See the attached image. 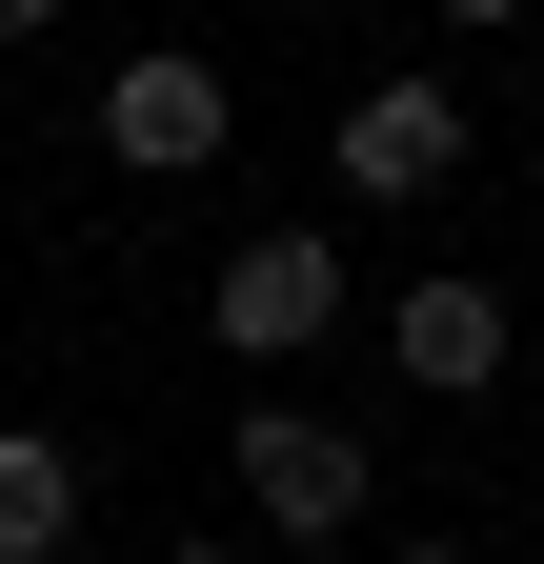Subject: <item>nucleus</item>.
Returning <instances> with one entry per match:
<instances>
[{
    "mask_svg": "<svg viewBox=\"0 0 544 564\" xmlns=\"http://www.w3.org/2000/svg\"><path fill=\"white\" fill-rule=\"evenodd\" d=\"M222 464H242V505L283 524V544H344V524H363V484H383L323 403H242V444H222Z\"/></svg>",
    "mask_w": 544,
    "mask_h": 564,
    "instance_id": "nucleus-1",
    "label": "nucleus"
},
{
    "mask_svg": "<svg viewBox=\"0 0 544 564\" xmlns=\"http://www.w3.org/2000/svg\"><path fill=\"white\" fill-rule=\"evenodd\" d=\"M202 343H242V364L344 343V242H323V223H262V242L222 262V303H202Z\"/></svg>",
    "mask_w": 544,
    "mask_h": 564,
    "instance_id": "nucleus-2",
    "label": "nucleus"
},
{
    "mask_svg": "<svg viewBox=\"0 0 544 564\" xmlns=\"http://www.w3.org/2000/svg\"><path fill=\"white\" fill-rule=\"evenodd\" d=\"M222 61H182V41H142V61H121V82H101V162H142V182H202V162H222Z\"/></svg>",
    "mask_w": 544,
    "mask_h": 564,
    "instance_id": "nucleus-3",
    "label": "nucleus"
},
{
    "mask_svg": "<svg viewBox=\"0 0 544 564\" xmlns=\"http://www.w3.org/2000/svg\"><path fill=\"white\" fill-rule=\"evenodd\" d=\"M504 343H524V323H504V282H464V262L383 303V364L424 383V403H485V383H504Z\"/></svg>",
    "mask_w": 544,
    "mask_h": 564,
    "instance_id": "nucleus-4",
    "label": "nucleus"
},
{
    "mask_svg": "<svg viewBox=\"0 0 544 564\" xmlns=\"http://www.w3.org/2000/svg\"><path fill=\"white\" fill-rule=\"evenodd\" d=\"M344 182H363V202H444V182H464V101H444V82H363V101H344Z\"/></svg>",
    "mask_w": 544,
    "mask_h": 564,
    "instance_id": "nucleus-5",
    "label": "nucleus"
},
{
    "mask_svg": "<svg viewBox=\"0 0 544 564\" xmlns=\"http://www.w3.org/2000/svg\"><path fill=\"white\" fill-rule=\"evenodd\" d=\"M61 544H81V444L0 423V564H61Z\"/></svg>",
    "mask_w": 544,
    "mask_h": 564,
    "instance_id": "nucleus-6",
    "label": "nucleus"
},
{
    "mask_svg": "<svg viewBox=\"0 0 544 564\" xmlns=\"http://www.w3.org/2000/svg\"><path fill=\"white\" fill-rule=\"evenodd\" d=\"M0 41H61V0H0Z\"/></svg>",
    "mask_w": 544,
    "mask_h": 564,
    "instance_id": "nucleus-7",
    "label": "nucleus"
},
{
    "mask_svg": "<svg viewBox=\"0 0 544 564\" xmlns=\"http://www.w3.org/2000/svg\"><path fill=\"white\" fill-rule=\"evenodd\" d=\"M383 564H485V544H444V524H424V544H383Z\"/></svg>",
    "mask_w": 544,
    "mask_h": 564,
    "instance_id": "nucleus-8",
    "label": "nucleus"
},
{
    "mask_svg": "<svg viewBox=\"0 0 544 564\" xmlns=\"http://www.w3.org/2000/svg\"><path fill=\"white\" fill-rule=\"evenodd\" d=\"M444 21H464V41H485V21H524V0H444Z\"/></svg>",
    "mask_w": 544,
    "mask_h": 564,
    "instance_id": "nucleus-9",
    "label": "nucleus"
}]
</instances>
